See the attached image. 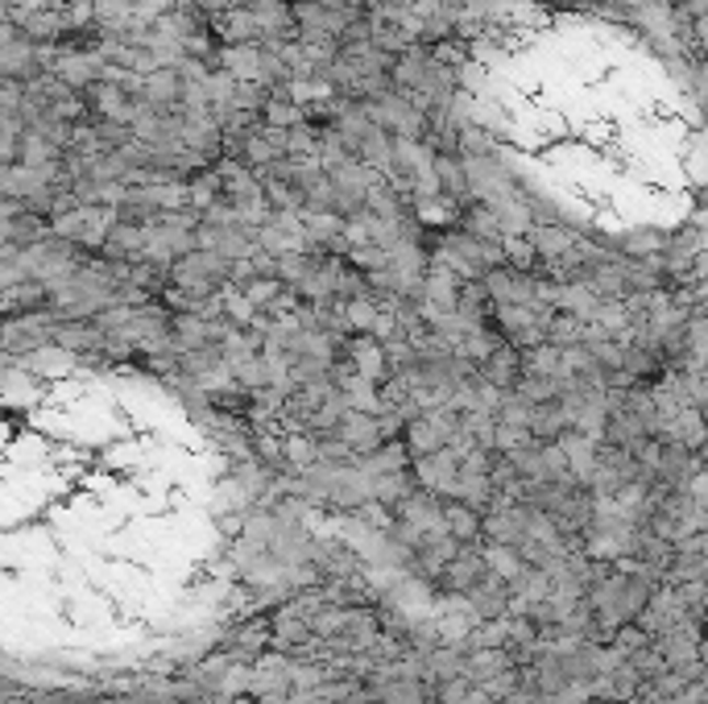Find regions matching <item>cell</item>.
Masks as SVG:
<instances>
[{"label": "cell", "mask_w": 708, "mask_h": 704, "mask_svg": "<svg viewBox=\"0 0 708 704\" xmlns=\"http://www.w3.org/2000/svg\"><path fill=\"white\" fill-rule=\"evenodd\" d=\"M224 34L228 37H253V25H249L244 13H228V18H224Z\"/></svg>", "instance_id": "1"}]
</instances>
